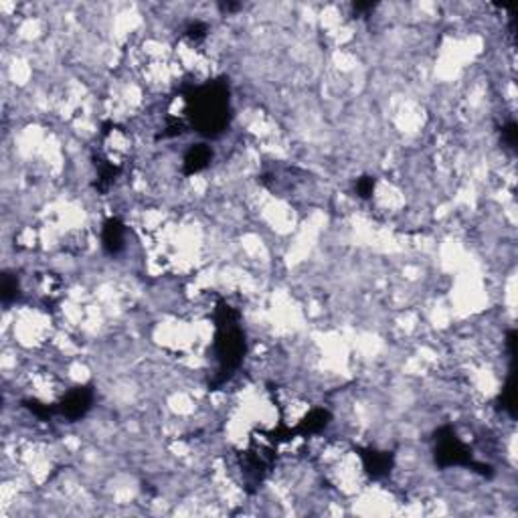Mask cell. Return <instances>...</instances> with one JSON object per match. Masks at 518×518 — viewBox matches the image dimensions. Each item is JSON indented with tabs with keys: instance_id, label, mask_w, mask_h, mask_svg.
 Returning <instances> with one entry per match:
<instances>
[{
	"instance_id": "6da1fadb",
	"label": "cell",
	"mask_w": 518,
	"mask_h": 518,
	"mask_svg": "<svg viewBox=\"0 0 518 518\" xmlns=\"http://www.w3.org/2000/svg\"><path fill=\"white\" fill-rule=\"evenodd\" d=\"M245 352L243 332L237 324V314L229 306L217 308V336H215V357L219 363L217 381H225L241 363Z\"/></svg>"
},
{
	"instance_id": "7a4b0ae2",
	"label": "cell",
	"mask_w": 518,
	"mask_h": 518,
	"mask_svg": "<svg viewBox=\"0 0 518 518\" xmlns=\"http://www.w3.org/2000/svg\"><path fill=\"white\" fill-rule=\"evenodd\" d=\"M192 122L199 128V132L207 136H217L229 118V92L223 83H213L207 88H201L188 97Z\"/></svg>"
},
{
	"instance_id": "3957f363",
	"label": "cell",
	"mask_w": 518,
	"mask_h": 518,
	"mask_svg": "<svg viewBox=\"0 0 518 518\" xmlns=\"http://www.w3.org/2000/svg\"><path fill=\"white\" fill-rule=\"evenodd\" d=\"M435 459L441 466H474L470 452L456 437L452 429H441L439 437L435 439Z\"/></svg>"
},
{
	"instance_id": "277c9868",
	"label": "cell",
	"mask_w": 518,
	"mask_h": 518,
	"mask_svg": "<svg viewBox=\"0 0 518 518\" xmlns=\"http://www.w3.org/2000/svg\"><path fill=\"white\" fill-rule=\"evenodd\" d=\"M92 391L90 389H73L71 393H67V397L61 401L59 411L67 419H79L88 413V409L92 407Z\"/></svg>"
},
{
	"instance_id": "5b68a950",
	"label": "cell",
	"mask_w": 518,
	"mask_h": 518,
	"mask_svg": "<svg viewBox=\"0 0 518 518\" xmlns=\"http://www.w3.org/2000/svg\"><path fill=\"white\" fill-rule=\"evenodd\" d=\"M209 162H211V150L205 144L192 146L184 156V172L195 175V172L203 170Z\"/></svg>"
},
{
	"instance_id": "8992f818",
	"label": "cell",
	"mask_w": 518,
	"mask_h": 518,
	"mask_svg": "<svg viewBox=\"0 0 518 518\" xmlns=\"http://www.w3.org/2000/svg\"><path fill=\"white\" fill-rule=\"evenodd\" d=\"M103 247L110 251V253H118L123 247V225L118 221V219H112L106 223L103 227Z\"/></svg>"
},
{
	"instance_id": "52a82bcc",
	"label": "cell",
	"mask_w": 518,
	"mask_h": 518,
	"mask_svg": "<svg viewBox=\"0 0 518 518\" xmlns=\"http://www.w3.org/2000/svg\"><path fill=\"white\" fill-rule=\"evenodd\" d=\"M328 419H330L328 411H324V409H312V411H308V415L300 421L298 431L300 433H318V431H322L324 427L328 426Z\"/></svg>"
},
{
	"instance_id": "ba28073f",
	"label": "cell",
	"mask_w": 518,
	"mask_h": 518,
	"mask_svg": "<svg viewBox=\"0 0 518 518\" xmlns=\"http://www.w3.org/2000/svg\"><path fill=\"white\" fill-rule=\"evenodd\" d=\"M363 459H365V468L375 478L385 476L391 468V456L385 452H366L363 454Z\"/></svg>"
},
{
	"instance_id": "9c48e42d",
	"label": "cell",
	"mask_w": 518,
	"mask_h": 518,
	"mask_svg": "<svg viewBox=\"0 0 518 518\" xmlns=\"http://www.w3.org/2000/svg\"><path fill=\"white\" fill-rule=\"evenodd\" d=\"M517 123L510 122L504 126V130H502V136H504V142L510 146V148H515L517 146Z\"/></svg>"
},
{
	"instance_id": "30bf717a",
	"label": "cell",
	"mask_w": 518,
	"mask_h": 518,
	"mask_svg": "<svg viewBox=\"0 0 518 518\" xmlns=\"http://www.w3.org/2000/svg\"><path fill=\"white\" fill-rule=\"evenodd\" d=\"M372 186H375V181L370 177H365L357 183V190L361 197H368V195H372Z\"/></svg>"
}]
</instances>
